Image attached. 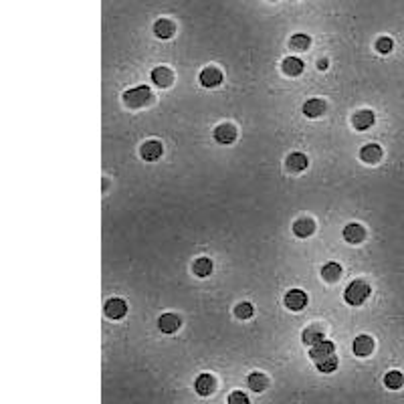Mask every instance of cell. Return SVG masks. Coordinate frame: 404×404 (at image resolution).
Instances as JSON below:
<instances>
[{
	"label": "cell",
	"mask_w": 404,
	"mask_h": 404,
	"mask_svg": "<svg viewBox=\"0 0 404 404\" xmlns=\"http://www.w3.org/2000/svg\"><path fill=\"white\" fill-rule=\"evenodd\" d=\"M158 327H160V331H164V333H174V331H178V327H180V317L174 315V313H164V315H160V319H158Z\"/></svg>",
	"instance_id": "cell-15"
},
{
	"label": "cell",
	"mask_w": 404,
	"mask_h": 404,
	"mask_svg": "<svg viewBox=\"0 0 404 404\" xmlns=\"http://www.w3.org/2000/svg\"><path fill=\"white\" fill-rule=\"evenodd\" d=\"M370 297V285L366 281H354L347 285L345 293H343V299L347 305H362L366 299Z\"/></svg>",
	"instance_id": "cell-2"
},
{
	"label": "cell",
	"mask_w": 404,
	"mask_h": 404,
	"mask_svg": "<svg viewBox=\"0 0 404 404\" xmlns=\"http://www.w3.org/2000/svg\"><path fill=\"white\" fill-rule=\"evenodd\" d=\"M325 113V101L323 99H307L303 103V115L305 117H319Z\"/></svg>",
	"instance_id": "cell-18"
},
{
	"label": "cell",
	"mask_w": 404,
	"mask_h": 404,
	"mask_svg": "<svg viewBox=\"0 0 404 404\" xmlns=\"http://www.w3.org/2000/svg\"><path fill=\"white\" fill-rule=\"evenodd\" d=\"M200 83H202L204 87H216V85H220V83H222V71L216 69V67H206V69H202V73H200Z\"/></svg>",
	"instance_id": "cell-10"
},
{
	"label": "cell",
	"mask_w": 404,
	"mask_h": 404,
	"mask_svg": "<svg viewBox=\"0 0 404 404\" xmlns=\"http://www.w3.org/2000/svg\"><path fill=\"white\" fill-rule=\"evenodd\" d=\"M216 388V380L212 374H200L194 382V390L200 394V396H210Z\"/></svg>",
	"instance_id": "cell-7"
},
{
	"label": "cell",
	"mask_w": 404,
	"mask_h": 404,
	"mask_svg": "<svg viewBox=\"0 0 404 404\" xmlns=\"http://www.w3.org/2000/svg\"><path fill=\"white\" fill-rule=\"evenodd\" d=\"M252 313H255V309H252V305L248 301H242V303H238L234 307V315L238 319H248V317H252Z\"/></svg>",
	"instance_id": "cell-28"
},
{
	"label": "cell",
	"mask_w": 404,
	"mask_h": 404,
	"mask_svg": "<svg viewBox=\"0 0 404 404\" xmlns=\"http://www.w3.org/2000/svg\"><path fill=\"white\" fill-rule=\"evenodd\" d=\"M341 277V267L337 263H325L321 267V279L327 281V283H333Z\"/></svg>",
	"instance_id": "cell-21"
},
{
	"label": "cell",
	"mask_w": 404,
	"mask_h": 404,
	"mask_svg": "<svg viewBox=\"0 0 404 404\" xmlns=\"http://www.w3.org/2000/svg\"><path fill=\"white\" fill-rule=\"evenodd\" d=\"M307 164H309L307 156H305V154H299V152L289 154L287 160H285V166H287V170H291V172H303V170L307 168Z\"/></svg>",
	"instance_id": "cell-12"
},
{
	"label": "cell",
	"mask_w": 404,
	"mask_h": 404,
	"mask_svg": "<svg viewBox=\"0 0 404 404\" xmlns=\"http://www.w3.org/2000/svg\"><path fill=\"white\" fill-rule=\"evenodd\" d=\"M343 238H345L347 242H351V244H358V242H362V240L366 238V230H364L362 224L351 222V224H347V226L343 228Z\"/></svg>",
	"instance_id": "cell-14"
},
{
	"label": "cell",
	"mask_w": 404,
	"mask_h": 404,
	"mask_svg": "<svg viewBox=\"0 0 404 404\" xmlns=\"http://www.w3.org/2000/svg\"><path fill=\"white\" fill-rule=\"evenodd\" d=\"M331 354H335V345H333L331 341H325V339L309 347V356H311V360H315V362H319V360H323V358H327V356H331Z\"/></svg>",
	"instance_id": "cell-11"
},
{
	"label": "cell",
	"mask_w": 404,
	"mask_h": 404,
	"mask_svg": "<svg viewBox=\"0 0 404 404\" xmlns=\"http://www.w3.org/2000/svg\"><path fill=\"white\" fill-rule=\"evenodd\" d=\"M309 44H311V38L303 32H297L291 36V48H295V50H307Z\"/></svg>",
	"instance_id": "cell-26"
},
{
	"label": "cell",
	"mask_w": 404,
	"mask_h": 404,
	"mask_svg": "<svg viewBox=\"0 0 404 404\" xmlns=\"http://www.w3.org/2000/svg\"><path fill=\"white\" fill-rule=\"evenodd\" d=\"M360 158L366 162V164H376L382 160V147L378 143H368L360 149Z\"/></svg>",
	"instance_id": "cell-19"
},
{
	"label": "cell",
	"mask_w": 404,
	"mask_h": 404,
	"mask_svg": "<svg viewBox=\"0 0 404 404\" xmlns=\"http://www.w3.org/2000/svg\"><path fill=\"white\" fill-rule=\"evenodd\" d=\"M315 366H317V370H319V372H323V374H329V372H333V370L337 368V358H335V354H331V356H327V358H323V360L315 362Z\"/></svg>",
	"instance_id": "cell-27"
},
{
	"label": "cell",
	"mask_w": 404,
	"mask_h": 404,
	"mask_svg": "<svg viewBox=\"0 0 404 404\" xmlns=\"http://www.w3.org/2000/svg\"><path fill=\"white\" fill-rule=\"evenodd\" d=\"M281 69H283L285 75H289V77H297V75L303 73V61H301L299 57H287V59H283Z\"/></svg>",
	"instance_id": "cell-16"
},
{
	"label": "cell",
	"mask_w": 404,
	"mask_h": 404,
	"mask_svg": "<svg viewBox=\"0 0 404 404\" xmlns=\"http://www.w3.org/2000/svg\"><path fill=\"white\" fill-rule=\"evenodd\" d=\"M317 67H319V69H327V59H321V61L317 63Z\"/></svg>",
	"instance_id": "cell-31"
},
{
	"label": "cell",
	"mask_w": 404,
	"mask_h": 404,
	"mask_svg": "<svg viewBox=\"0 0 404 404\" xmlns=\"http://www.w3.org/2000/svg\"><path fill=\"white\" fill-rule=\"evenodd\" d=\"M154 101V93L149 87L145 85H139V87H133V89H127L123 93V103L131 109H139V107H145Z\"/></svg>",
	"instance_id": "cell-1"
},
{
	"label": "cell",
	"mask_w": 404,
	"mask_h": 404,
	"mask_svg": "<svg viewBox=\"0 0 404 404\" xmlns=\"http://www.w3.org/2000/svg\"><path fill=\"white\" fill-rule=\"evenodd\" d=\"M246 384H248V388H250L252 392H263V390L267 388L269 380H267L265 374H261V372H252V374L246 378Z\"/></svg>",
	"instance_id": "cell-23"
},
{
	"label": "cell",
	"mask_w": 404,
	"mask_h": 404,
	"mask_svg": "<svg viewBox=\"0 0 404 404\" xmlns=\"http://www.w3.org/2000/svg\"><path fill=\"white\" fill-rule=\"evenodd\" d=\"M351 347H354V354L358 358H366V356H370L374 351V339L370 335H358L354 339Z\"/></svg>",
	"instance_id": "cell-9"
},
{
	"label": "cell",
	"mask_w": 404,
	"mask_h": 404,
	"mask_svg": "<svg viewBox=\"0 0 404 404\" xmlns=\"http://www.w3.org/2000/svg\"><path fill=\"white\" fill-rule=\"evenodd\" d=\"M212 269H214V267H212V261L206 259V257L196 259L194 265H192V271H194L196 277H208V275L212 273Z\"/></svg>",
	"instance_id": "cell-22"
},
{
	"label": "cell",
	"mask_w": 404,
	"mask_h": 404,
	"mask_svg": "<svg viewBox=\"0 0 404 404\" xmlns=\"http://www.w3.org/2000/svg\"><path fill=\"white\" fill-rule=\"evenodd\" d=\"M162 154H164V147H162V143L156 141V139H147V141H143L141 147H139V156H141L145 162H156Z\"/></svg>",
	"instance_id": "cell-4"
},
{
	"label": "cell",
	"mask_w": 404,
	"mask_h": 404,
	"mask_svg": "<svg viewBox=\"0 0 404 404\" xmlns=\"http://www.w3.org/2000/svg\"><path fill=\"white\" fill-rule=\"evenodd\" d=\"M125 313H127V303H125L123 299L113 297V299H109V301L105 303V315H107L109 319H121Z\"/></svg>",
	"instance_id": "cell-6"
},
{
	"label": "cell",
	"mask_w": 404,
	"mask_h": 404,
	"mask_svg": "<svg viewBox=\"0 0 404 404\" xmlns=\"http://www.w3.org/2000/svg\"><path fill=\"white\" fill-rule=\"evenodd\" d=\"M283 301H285L287 309H291V311H301V309L307 305V293L301 291V289H291V291H287V295H285Z\"/></svg>",
	"instance_id": "cell-3"
},
{
	"label": "cell",
	"mask_w": 404,
	"mask_h": 404,
	"mask_svg": "<svg viewBox=\"0 0 404 404\" xmlns=\"http://www.w3.org/2000/svg\"><path fill=\"white\" fill-rule=\"evenodd\" d=\"M174 30H176V24L170 18H160V20L154 22V32L160 38H170L174 34Z\"/></svg>",
	"instance_id": "cell-20"
},
{
	"label": "cell",
	"mask_w": 404,
	"mask_h": 404,
	"mask_svg": "<svg viewBox=\"0 0 404 404\" xmlns=\"http://www.w3.org/2000/svg\"><path fill=\"white\" fill-rule=\"evenodd\" d=\"M214 139L218 141V143H232L234 139H236V127L232 125V123H222V125H218L216 129H214Z\"/></svg>",
	"instance_id": "cell-8"
},
{
	"label": "cell",
	"mask_w": 404,
	"mask_h": 404,
	"mask_svg": "<svg viewBox=\"0 0 404 404\" xmlns=\"http://www.w3.org/2000/svg\"><path fill=\"white\" fill-rule=\"evenodd\" d=\"M319 341H323V331H321L319 327H307V329L303 331V343L315 345V343H319Z\"/></svg>",
	"instance_id": "cell-25"
},
{
	"label": "cell",
	"mask_w": 404,
	"mask_h": 404,
	"mask_svg": "<svg viewBox=\"0 0 404 404\" xmlns=\"http://www.w3.org/2000/svg\"><path fill=\"white\" fill-rule=\"evenodd\" d=\"M384 384H386V388H390V390H398V388H402V384H404V376H402V372H398V370L388 372V374L384 376Z\"/></svg>",
	"instance_id": "cell-24"
},
{
	"label": "cell",
	"mask_w": 404,
	"mask_h": 404,
	"mask_svg": "<svg viewBox=\"0 0 404 404\" xmlns=\"http://www.w3.org/2000/svg\"><path fill=\"white\" fill-rule=\"evenodd\" d=\"M152 81H154L158 87H168V85H172V81H174V73H172L168 67H156V69L152 71Z\"/></svg>",
	"instance_id": "cell-17"
},
{
	"label": "cell",
	"mask_w": 404,
	"mask_h": 404,
	"mask_svg": "<svg viewBox=\"0 0 404 404\" xmlns=\"http://www.w3.org/2000/svg\"><path fill=\"white\" fill-rule=\"evenodd\" d=\"M313 230H315V222H313L311 218H297V220L293 222V232H295V236H299V238L311 236Z\"/></svg>",
	"instance_id": "cell-13"
},
{
	"label": "cell",
	"mask_w": 404,
	"mask_h": 404,
	"mask_svg": "<svg viewBox=\"0 0 404 404\" xmlns=\"http://www.w3.org/2000/svg\"><path fill=\"white\" fill-rule=\"evenodd\" d=\"M228 404H250V402H248V396H246L244 392L236 390V392H232V394L228 396Z\"/></svg>",
	"instance_id": "cell-30"
},
{
	"label": "cell",
	"mask_w": 404,
	"mask_h": 404,
	"mask_svg": "<svg viewBox=\"0 0 404 404\" xmlns=\"http://www.w3.org/2000/svg\"><path fill=\"white\" fill-rule=\"evenodd\" d=\"M376 48H378L380 53H390V50L394 48V40H392L390 36H380V38L376 40Z\"/></svg>",
	"instance_id": "cell-29"
},
{
	"label": "cell",
	"mask_w": 404,
	"mask_h": 404,
	"mask_svg": "<svg viewBox=\"0 0 404 404\" xmlns=\"http://www.w3.org/2000/svg\"><path fill=\"white\" fill-rule=\"evenodd\" d=\"M376 121V115L370 111V109H362V111H356L354 117H351V125L358 129V131H366L374 125Z\"/></svg>",
	"instance_id": "cell-5"
}]
</instances>
